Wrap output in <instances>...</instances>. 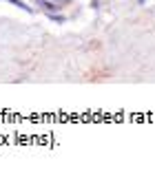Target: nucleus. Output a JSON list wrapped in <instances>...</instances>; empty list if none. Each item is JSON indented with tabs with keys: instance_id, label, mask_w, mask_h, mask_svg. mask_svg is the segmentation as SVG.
<instances>
[{
	"instance_id": "f257e3e1",
	"label": "nucleus",
	"mask_w": 155,
	"mask_h": 172,
	"mask_svg": "<svg viewBox=\"0 0 155 172\" xmlns=\"http://www.w3.org/2000/svg\"><path fill=\"white\" fill-rule=\"evenodd\" d=\"M40 5H42V7H44L47 11H53V9H56V5H51V2H47V0H40Z\"/></svg>"
},
{
	"instance_id": "f03ea898",
	"label": "nucleus",
	"mask_w": 155,
	"mask_h": 172,
	"mask_svg": "<svg viewBox=\"0 0 155 172\" xmlns=\"http://www.w3.org/2000/svg\"><path fill=\"white\" fill-rule=\"evenodd\" d=\"M9 2H13V5H16V7H20V9H29L24 2H20V0H9Z\"/></svg>"
},
{
	"instance_id": "7ed1b4c3",
	"label": "nucleus",
	"mask_w": 155,
	"mask_h": 172,
	"mask_svg": "<svg viewBox=\"0 0 155 172\" xmlns=\"http://www.w3.org/2000/svg\"><path fill=\"white\" fill-rule=\"evenodd\" d=\"M51 20H56V22H60V24L64 22V18H62V16H51Z\"/></svg>"
}]
</instances>
